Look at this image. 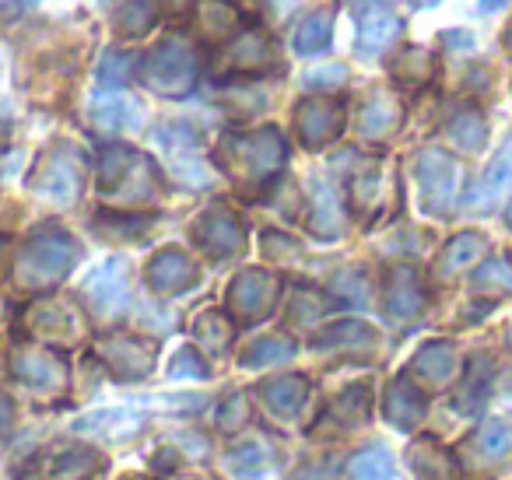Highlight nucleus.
<instances>
[{"label":"nucleus","mask_w":512,"mask_h":480,"mask_svg":"<svg viewBox=\"0 0 512 480\" xmlns=\"http://www.w3.org/2000/svg\"><path fill=\"white\" fill-rule=\"evenodd\" d=\"M267 403H271L278 414H295L302 407V379L288 375V379H274L267 386Z\"/></svg>","instance_id":"obj_34"},{"label":"nucleus","mask_w":512,"mask_h":480,"mask_svg":"<svg viewBox=\"0 0 512 480\" xmlns=\"http://www.w3.org/2000/svg\"><path fill=\"white\" fill-rule=\"evenodd\" d=\"M141 424V417L130 407L120 410H99V414H88L78 421V431H92V435H106V438H123Z\"/></svg>","instance_id":"obj_20"},{"label":"nucleus","mask_w":512,"mask_h":480,"mask_svg":"<svg viewBox=\"0 0 512 480\" xmlns=\"http://www.w3.org/2000/svg\"><path fill=\"white\" fill-rule=\"evenodd\" d=\"M484 246H488V239H484L481 232H460L449 239V246L442 249V270L446 274H456V270H467L470 263L481 260Z\"/></svg>","instance_id":"obj_21"},{"label":"nucleus","mask_w":512,"mask_h":480,"mask_svg":"<svg viewBox=\"0 0 512 480\" xmlns=\"http://www.w3.org/2000/svg\"><path fill=\"white\" fill-rule=\"evenodd\" d=\"M509 179H512V144H505L502 151H498L495 158H491V165L484 169V176L477 179V186L467 193V207L470 211H477V207H488L491 200L498 197V193L509 186Z\"/></svg>","instance_id":"obj_15"},{"label":"nucleus","mask_w":512,"mask_h":480,"mask_svg":"<svg viewBox=\"0 0 512 480\" xmlns=\"http://www.w3.org/2000/svg\"><path fill=\"white\" fill-rule=\"evenodd\" d=\"M477 445L488 459H498L502 452H509L512 445V428L505 421H488L481 431H477Z\"/></svg>","instance_id":"obj_37"},{"label":"nucleus","mask_w":512,"mask_h":480,"mask_svg":"<svg viewBox=\"0 0 512 480\" xmlns=\"http://www.w3.org/2000/svg\"><path fill=\"white\" fill-rule=\"evenodd\" d=\"M193 235H197L200 249H207L211 256H235L242 249V242H246V232H242L239 218H235L232 211H225V207H211V211L197 221Z\"/></svg>","instance_id":"obj_9"},{"label":"nucleus","mask_w":512,"mask_h":480,"mask_svg":"<svg viewBox=\"0 0 512 480\" xmlns=\"http://www.w3.org/2000/svg\"><path fill=\"white\" fill-rule=\"evenodd\" d=\"M456 358H453V347L449 344H428L425 351H418V358H414V368H421V375H428V379L442 382L449 379V372H453Z\"/></svg>","instance_id":"obj_29"},{"label":"nucleus","mask_w":512,"mask_h":480,"mask_svg":"<svg viewBox=\"0 0 512 480\" xmlns=\"http://www.w3.org/2000/svg\"><path fill=\"white\" fill-rule=\"evenodd\" d=\"M8 417H11V407H8V403H4V396H0V428L8 424Z\"/></svg>","instance_id":"obj_42"},{"label":"nucleus","mask_w":512,"mask_h":480,"mask_svg":"<svg viewBox=\"0 0 512 480\" xmlns=\"http://www.w3.org/2000/svg\"><path fill=\"white\" fill-rule=\"evenodd\" d=\"M418 183L421 200L435 218H446L456 204V190H460V165L439 148H425L418 155Z\"/></svg>","instance_id":"obj_4"},{"label":"nucleus","mask_w":512,"mask_h":480,"mask_svg":"<svg viewBox=\"0 0 512 480\" xmlns=\"http://www.w3.org/2000/svg\"><path fill=\"white\" fill-rule=\"evenodd\" d=\"M351 480H393V456L383 442L362 449L351 459Z\"/></svg>","instance_id":"obj_27"},{"label":"nucleus","mask_w":512,"mask_h":480,"mask_svg":"<svg viewBox=\"0 0 512 480\" xmlns=\"http://www.w3.org/2000/svg\"><path fill=\"white\" fill-rule=\"evenodd\" d=\"M169 375H176V379H186V375H207L204 372V361H197L193 358V351H179L176 358H172V365H169Z\"/></svg>","instance_id":"obj_39"},{"label":"nucleus","mask_w":512,"mask_h":480,"mask_svg":"<svg viewBox=\"0 0 512 480\" xmlns=\"http://www.w3.org/2000/svg\"><path fill=\"white\" fill-rule=\"evenodd\" d=\"M313 298L316 295H306V291L295 298V319H316V312H320V302H313Z\"/></svg>","instance_id":"obj_40"},{"label":"nucleus","mask_w":512,"mask_h":480,"mask_svg":"<svg viewBox=\"0 0 512 480\" xmlns=\"http://www.w3.org/2000/svg\"><path fill=\"white\" fill-rule=\"evenodd\" d=\"M425 417V400H421V393H414L411 382H393L390 386V421L397 424V428L411 431L414 424Z\"/></svg>","instance_id":"obj_23"},{"label":"nucleus","mask_w":512,"mask_h":480,"mask_svg":"<svg viewBox=\"0 0 512 480\" xmlns=\"http://www.w3.org/2000/svg\"><path fill=\"white\" fill-rule=\"evenodd\" d=\"M309 190H313V232L320 235V239H334L337 232H341V200H337L334 186L327 183V179L316 176L313 183H309Z\"/></svg>","instance_id":"obj_19"},{"label":"nucleus","mask_w":512,"mask_h":480,"mask_svg":"<svg viewBox=\"0 0 512 480\" xmlns=\"http://www.w3.org/2000/svg\"><path fill=\"white\" fill-rule=\"evenodd\" d=\"M274 291H278V281L264 270H242L232 281V291H228V302L239 316L246 319H260L271 312L274 305Z\"/></svg>","instance_id":"obj_10"},{"label":"nucleus","mask_w":512,"mask_h":480,"mask_svg":"<svg viewBox=\"0 0 512 480\" xmlns=\"http://www.w3.org/2000/svg\"><path fill=\"white\" fill-rule=\"evenodd\" d=\"M372 340V330L355 319H344V323H334L316 337V347H348V344H369Z\"/></svg>","instance_id":"obj_31"},{"label":"nucleus","mask_w":512,"mask_h":480,"mask_svg":"<svg viewBox=\"0 0 512 480\" xmlns=\"http://www.w3.org/2000/svg\"><path fill=\"white\" fill-rule=\"evenodd\" d=\"M32 190L43 200H50V204H60V207L74 204L81 193V162H78V155H74V148H67V144L53 148L50 155L39 162L36 176H32Z\"/></svg>","instance_id":"obj_5"},{"label":"nucleus","mask_w":512,"mask_h":480,"mask_svg":"<svg viewBox=\"0 0 512 480\" xmlns=\"http://www.w3.org/2000/svg\"><path fill=\"white\" fill-rule=\"evenodd\" d=\"M85 298L92 309L99 312H120L130 298V274L123 260H106L88 274L85 281Z\"/></svg>","instance_id":"obj_8"},{"label":"nucleus","mask_w":512,"mask_h":480,"mask_svg":"<svg viewBox=\"0 0 512 480\" xmlns=\"http://www.w3.org/2000/svg\"><path fill=\"white\" fill-rule=\"evenodd\" d=\"M292 354H295L292 340L267 337V340H256V344L249 347L246 354H242V365H246V368H264V365H271V361H285V358H292Z\"/></svg>","instance_id":"obj_30"},{"label":"nucleus","mask_w":512,"mask_h":480,"mask_svg":"<svg viewBox=\"0 0 512 480\" xmlns=\"http://www.w3.org/2000/svg\"><path fill=\"white\" fill-rule=\"evenodd\" d=\"M134 64H137V60L130 57V53L109 50L106 57H102V64H99V85L102 88H123L130 81V74H134Z\"/></svg>","instance_id":"obj_33"},{"label":"nucleus","mask_w":512,"mask_h":480,"mask_svg":"<svg viewBox=\"0 0 512 480\" xmlns=\"http://www.w3.org/2000/svg\"><path fill=\"white\" fill-rule=\"evenodd\" d=\"M404 32V22L393 15L386 4H369V8L358 15V39H355V53L362 60H376L390 50L393 43Z\"/></svg>","instance_id":"obj_6"},{"label":"nucleus","mask_w":512,"mask_h":480,"mask_svg":"<svg viewBox=\"0 0 512 480\" xmlns=\"http://www.w3.org/2000/svg\"><path fill=\"white\" fill-rule=\"evenodd\" d=\"M474 288H481V291H512V260H488L474 274Z\"/></svg>","instance_id":"obj_36"},{"label":"nucleus","mask_w":512,"mask_h":480,"mask_svg":"<svg viewBox=\"0 0 512 480\" xmlns=\"http://www.w3.org/2000/svg\"><path fill=\"white\" fill-rule=\"evenodd\" d=\"M274 445L267 438H249V442H239L232 452H228V466L235 473H264L267 466L274 463Z\"/></svg>","instance_id":"obj_24"},{"label":"nucleus","mask_w":512,"mask_h":480,"mask_svg":"<svg viewBox=\"0 0 512 480\" xmlns=\"http://www.w3.org/2000/svg\"><path fill=\"white\" fill-rule=\"evenodd\" d=\"M432 53L425 50V46H407V50L397 53V60H393V78L404 81V85H421V81L432 78Z\"/></svg>","instance_id":"obj_26"},{"label":"nucleus","mask_w":512,"mask_h":480,"mask_svg":"<svg viewBox=\"0 0 512 480\" xmlns=\"http://www.w3.org/2000/svg\"><path fill=\"white\" fill-rule=\"evenodd\" d=\"M477 8H481L484 15H495V11L509 8V0H477Z\"/></svg>","instance_id":"obj_41"},{"label":"nucleus","mask_w":512,"mask_h":480,"mask_svg":"<svg viewBox=\"0 0 512 480\" xmlns=\"http://www.w3.org/2000/svg\"><path fill=\"white\" fill-rule=\"evenodd\" d=\"M106 351H109V358H113V365L123 368L127 375H137L151 365V354L144 351V344H137V340H127V337L109 340Z\"/></svg>","instance_id":"obj_28"},{"label":"nucleus","mask_w":512,"mask_h":480,"mask_svg":"<svg viewBox=\"0 0 512 480\" xmlns=\"http://www.w3.org/2000/svg\"><path fill=\"white\" fill-rule=\"evenodd\" d=\"M344 78H348V71H344L341 64H330V67H320V71H313L306 78L309 88H337L344 85Z\"/></svg>","instance_id":"obj_38"},{"label":"nucleus","mask_w":512,"mask_h":480,"mask_svg":"<svg viewBox=\"0 0 512 480\" xmlns=\"http://www.w3.org/2000/svg\"><path fill=\"white\" fill-rule=\"evenodd\" d=\"M295 127L309 151L330 144L344 127V106L334 99H306L295 109Z\"/></svg>","instance_id":"obj_7"},{"label":"nucleus","mask_w":512,"mask_h":480,"mask_svg":"<svg viewBox=\"0 0 512 480\" xmlns=\"http://www.w3.org/2000/svg\"><path fill=\"white\" fill-rule=\"evenodd\" d=\"M221 158L242 183H267L285 169L288 144L274 127H260L253 134H228L221 141Z\"/></svg>","instance_id":"obj_1"},{"label":"nucleus","mask_w":512,"mask_h":480,"mask_svg":"<svg viewBox=\"0 0 512 480\" xmlns=\"http://www.w3.org/2000/svg\"><path fill=\"white\" fill-rule=\"evenodd\" d=\"M197 22L204 36L221 39L239 25V11L228 0H197Z\"/></svg>","instance_id":"obj_25"},{"label":"nucleus","mask_w":512,"mask_h":480,"mask_svg":"<svg viewBox=\"0 0 512 480\" xmlns=\"http://www.w3.org/2000/svg\"><path fill=\"white\" fill-rule=\"evenodd\" d=\"M197 50L186 43L183 36H165L158 46H151V53L141 60V81L158 95H190L197 88Z\"/></svg>","instance_id":"obj_2"},{"label":"nucleus","mask_w":512,"mask_h":480,"mask_svg":"<svg viewBox=\"0 0 512 480\" xmlns=\"http://www.w3.org/2000/svg\"><path fill=\"white\" fill-rule=\"evenodd\" d=\"M505 50H509V53H512V29H509V32H505Z\"/></svg>","instance_id":"obj_44"},{"label":"nucleus","mask_w":512,"mask_h":480,"mask_svg":"<svg viewBox=\"0 0 512 480\" xmlns=\"http://www.w3.org/2000/svg\"><path fill=\"white\" fill-rule=\"evenodd\" d=\"M148 284L155 291H165V295L186 291L197 284V263L186 253H179V249H162V253L148 263Z\"/></svg>","instance_id":"obj_11"},{"label":"nucleus","mask_w":512,"mask_h":480,"mask_svg":"<svg viewBox=\"0 0 512 480\" xmlns=\"http://www.w3.org/2000/svg\"><path fill=\"white\" fill-rule=\"evenodd\" d=\"M330 39H334V8H316L295 29V53L299 57H313V53L330 50Z\"/></svg>","instance_id":"obj_17"},{"label":"nucleus","mask_w":512,"mask_h":480,"mask_svg":"<svg viewBox=\"0 0 512 480\" xmlns=\"http://www.w3.org/2000/svg\"><path fill=\"white\" fill-rule=\"evenodd\" d=\"M337 295V302L344 305H365L369 302V281H365L362 270H341V274L334 277V288H330Z\"/></svg>","instance_id":"obj_35"},{"label":"nucleus","mask_w":512,"mask_h":480,"mask_svg":"<svg viewBox=\"0 0 512 480\" xmlns=\"http://www.w3.org/2000/svg\"><path fill=\"white\" fill-rule=\"evenodd\" d=\"M425 305V291H421L418 270L414 267H397L386 284V312L390 319H414Z\"/></svg>","instance_id":"obj_12"},{"label":"nucleus","mask_w":512,"mask_h":480,"mask_svg":"<svg viewBox=\"0 0 512 480\" xmlns=\"http://www.w3.org/2000/svg\"><path fill=\"white\" fill-rule=\"evenodd\" d=\"M358 127L365 137H386L400 127V102L393 99L386 88H376L369 99L362 102V116H358Z\"/></svg>","instance_id":"obj_14"},{"label":"nucleus","mask_w":512,"mask_h":480,"mask_svg":"<svg viewBox=\"0 0 512 480\" xmlns=\"http://www.w3.org/2000/svg\"><path fill=\"white\" fill-rule=\"evenodd\" d=\"M92 120L99 123L102 130H134L137 123H141V109H137L134 99H123V95H116V99L95 102Z\"/></svg>","instance_id":"obj_22"},{"label":"nucleus","mask_w":512,"mask_h":480,"mask_svg":"<svg viewBox=\"0 0 512 480\" xmlns=\"http://www.w3.org/2000/svg\"><path fill=\"white\" fill-rule=\"evenodd\" d=\"M18 375H22L25 382H36V386H53V382L60 379V365L50 358V354L32 351L18 361Z\"/></svg>","instance_id":"obj_32"},{"label":"nucleus","mask_w":512,"mask_h":480,"mask_svg":"<svg viewBox=\"0 0 512 480\" xmlns=\"http://www.w3.org/2000/svg\"><path fill=\"white\" fill-rule=\"evenodd\" d=\"M78 246L67 232H43L22 246L15 260V277L22 288H53L71 274Z\"/></svg>","instance_id":"obj_3"},{"label":"nucleus","mask_w":512,"mask_h":480,"mask_svg":"<svg viewBox=\"0 0 512 480\" xmlns=\"http://www.w3.org/2000/svg\"><path fill=\"white\" fill-rule=\"evenodd\" d=\"M271 64H274V43L260 29L242 32V36L228 46V67H232V71L260 74Z\"/></svg>","instance_id":"obj_13"},{"label":"nucleus","mask_w":512,"mask_h":480,"mask_svg":"<svg viewBox=\"0 0 512 480\" xmlns=\"http://www.w3.org/2000/svg\"><path fill=\"white\" fill-rule=\"evenodd\" d=\"M505 225L512 228V197H509V207H505Z\"/></svg>","instance_id":"obj_43"},{"label":"nucleus","mask_w":512,"mask_h":480,"mask_svg":"<svg viewBox=\"0 0 512 480\" xmlns=\"http://www.w3.org/2000/svg\"><path fill=\"white\" fill-rule=\"evenodd\" d=\"M446 134L460 151H481L484 141H488V123H484L481 109L460 106V109H453V113H449Z\"/></svg>","instance_id":"obj_18"},{"label":"nucleus","mask_w":512,"mask_h":480,"mask_svg":"<svg viewBox=\"0 0 512 480\" xmlns=\"http://www.w3.org/2000/svg\"><path fill=\"white\" fill-rule=\"evenodd\" d=\"M165 8H169V0H123L120 11H116V32L127 39L148 36Z\"/></svg>","instance_id":"obj_16"}]
</instances>
